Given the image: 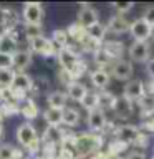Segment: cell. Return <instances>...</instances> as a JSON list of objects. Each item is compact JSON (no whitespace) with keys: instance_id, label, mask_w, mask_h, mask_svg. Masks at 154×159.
<instances>
[{"instance_id":"obj_1","label":"cell","mask_w":154,"mask_h":159,"mask_svg":"<svg viewBox=\"0 0 154 159\" xmlns=\"http://www.w3.org/2000/svg\"><path fill=\"white\" fill-rule=\"evenodd\" d=\"M17 141L28 149H33V146H37V131L30 123H23L17 128Z\"/></svg>"},{"instance_id":"obj_2","label":"cell","mask_w":154,"mask_h":159,"mask_svg":"<svg viewBox=\"0 0 154 159\" xmlns=\"http://www.w3.org/2000/svg\"><path fill=\"white\" fill-rule=\"evenodd\" d=\"M129 33H131V37L136 40V42H146V40L152 35V27L144 18H138L131 23Z\"/></svg>"},{"instance_id":"obj_3","label":"cell","mask_w":154,"mask_h":159,"mask_svg":"<svg viewBox=\"0 0 154 159\" xmlns=\"http://www.w3.org/2000/svg\"><path fill=\"white\" fill-rule=\"evenodd\" d=\"M23 20L27 25H40L43 20V7L37 2H27L23 7Z\"/></svg>"},{"instance_id":"obj_4","label":"cell","mask_w":154,"mask_h":159,"mask_svg":"<svg viewBox=\"0 0 154 159\" xmlns=\"http://www.w3.org/2000/svg\"><path fill=\"white\" fill-rule=\"evenodd\" d=\"M149 43L147 42H134L131 47H129V57H131L134 61H149Z\"/></svg>"},{"instance_id":"obj_5","label":"cell","mask_w":154,"mask_h":159,"mask_svg":"<svg viewBox=\"0 0 154 159\" xmlns=\"http://www.w3.org/2000/svg\"><path fill=\"white\" fill-rule=\"evenodd\" d=\"M111 73L116 80L126 81V80H129L133 75V65H131V61H128V60H118V61L113 63Z\"/></svg>"},{"instance_id":"obj_6","label":"cell","mask_w":154,"mask_h":159,"mask_svg":"<svg viewBox=\"0 0 154 159\" xmlns=\"http://www.w3.org/2000/svg\"><path fill=\"white\" fill-rule=\"evenodd\" d=\"M116 138L121 143L129 144V143L138 141L141 138V134H139V129L136 126H133V124H123V126H119L116 129Z\"/></svg>"},{"instance_id":"obj_7","label":"cell","mask_w":154,"mask_h":159,"mask_svg":"<svg viewBox=\"0 0 154 159\" xmlns=\"http://www.w3.org/2000/svg\"><path fill=\"white\" fill-rule=\"evenodd\" d=\"M78 23L84 28L98 23V12L89 5H81V8L78 10Z\"/></svg>"},{"instance_id":"obj_8","label":"cell","mask_w":154,"mask_h":159,"mask_svg":"<svg viewBox=\"0 0 154 159\" xmlns=\"http://www.w3.org/2000/svg\"><path fill=\"white\" fill-rule=\"evenodd\" d=\"M53 42L52 40H48V38H45L43 35L42 37H38V38H35L30 42V47H32V50L35 53H40V55H53Z\"/></svg>"},{"instance_id":"obj_9","label":"cell","mask_w":154,"mask_h":159,"mask_svg":"<svg viewBox=\"0 0 154 159\" xmlns=\"http://www.w3.org/2000/svg\"><path fill=\"white\" fill-rule=\"evenodd\" d=\"M123 96H126L129 101H133V99H141L144 96V84L141 81H138V80L128 81L124 84V94Z\"/></svg>"},{"instance_id":"obj_10","label":"cell","mask_w":154,"mask_h":159,"mask_svg":"<svg viewBox=\"0 0 154 159\" xmlns=\"http://www.w3.org/2000/svg\"><path fill=\"white\" fill-rule=\"evenodd\" d=\"M12 88L15 89V91L25 94L27 91H30V89H33V80L30 78L27 73H17L15 75Z\"/></svg>"},{"instance_id":"obj_11","label":"cell","mask_w":154,"mask_h":159,"mask_svg":"<svg viewBox=\"0 0 154 159\" xmlns=\"http://www.w3.org/2000/svg\"><path fill=\"white\" fill-rule=\"evenodd\" d=\"M58 60H60L61 66L66 70V71H71V68L76 65V61L79 58L76 57V53L71 52V50L66 47V48H63V50H60V52H58Z\"/></svg>"},{"instance_id":"obj_12","label":"cell","mask_w":154,"mask_h":159,"mask_svg":"<svg viewBox=\"0 0 154 159\" xmlns=\"http://www.w3.org/2000/svg\"><path fill=\"white\" fill-rule=\"evenodd\" d=\"M129 27H131V23H128V20L123 17V15H113L111 18H109L108 22V28L111 30L113 33H126Z\"/></svg>"},{"instance_id":"obj_13","label":"cell","mask_w":154,"mask_h":159,"mask_svg":"<svg viewBox=\"0 0 154 159\" xmlns=\"http://www.w3.org/2000/svg\"><path fill=\"white\" fill-rule=\"evenodd\" d=\"M86 93H88L86 86H84L83 83H79V81H73L66 88V96L70 99H73V101H78V103L83 101V98L86 96Z\"/></svg>"},{"instance_id":"obj_14","label":"cell","mask_w":154,"mask_h":159,"mask_svg":"<svg viewBox=\"0 0 154 159\" xmlns=\"http://www.w3.org/2000/svg\"><path fill=\"white\" fill-rule=\"evenodd\" d=\"M12 60H13V66L17 70H25L32 63V53L27 52V50H17L12 55Z\"/></svg>"},{"instance_id":"obj_15","label":"cell","mask_w":154,"mask_h":159,"mask_svg":"<svg viewBox=\"0 0 154 159\" xmlns=\"http://www.w3.org/2000/svg\"><path fill=\"white\" fill-rule=\"evenodd\" d=\"M88 124L91 129H101L106 124V118H104V111L101 108H96L93 111H88Z\"/></svg>"},{"instance_id":"obj_16","label":"cell","mask_w":154,"mask_h":159,"mask_svg":"<svg viewBox=\"0 0 154 159\" xmlns=\"http://www.w3.org/2000/svg\"><path fill=\"white\" fill-rule=\"evenodd\" d=\"M131 109H133V104L131 101L126 98V96H119L116 98V103L113 106V111L118 114L119 118H128L131 114Z\"/></svg>"},{"instance_id":"obj_17","label":"cell","mask_w":154,"mask_h":159,"mask_svg":"<svg viewBox=\"0 0 154 159\" xmlns=\"http://www.w3.org/2000/svg\"><path fill=\"white\" fill-rule=\"evenodd\" d=\"M89 80H91V83L96 88L103 89V88H106L108 83H109V73L106 71V70H103V68H98V70H94V71H91Z\"/></svg>"},{"instance_id":"obj_18","label":"cell","mask_w":154,"mask_h":159,"mask_svg":"<svg viewBox=\"0 0 154 159\" xmlns=\"http://www.w3.org/2000/svg\"><path fill=\"white\" fill-rule=\"evenodd\" d=\"M66 93L63 91H52L47 96L48 106L50 108H57V109H65L66 108Z\"/></svg>"},{"instance_id":"obj_19","label":"cell","mask_w":154,"mask_h":159,"mask_svg":"<svg viewBox=\"0 0 154 159\" xmlns=\"http://www.w3.org/2000/svg\"><path fill=\"white\" fill-rule=\"evenodd\" d=\"M45 121L48 123V126L52 128H58L63 123V109H57V108H48L45 111Z\"/></svg>"},{"instance_id":"obj_20","label":"cell","mask_w":154,"mask_h":159,"mask_svg":"<svg viewBox=\"0 0 154 159\" xmlns=\"http://www.w3.org/2000/svg\"><path fill=\"white\" fill-rule=\"evenodd\" d=\"M104 33H106V27H104L101 22H98V23H94V25L86 28L88 40H91V42H94V43L101 42V40L104 38Z\"/></svg>"},{"instance_id":"obj_21","label":"cell","mask_w":154,"mask_h":159,"mask_svg":"<svg viewBox=\"0 0 154 159\" xmlns=\"http://www.w3.org/2000/svg\"><path fill=\"white\" fill-rule=\"evenodd\" d=\"M20 113H22V116L25 119L37 118L38 108H37V104H35V101L32 98H27V99H23V101H22V104H20Z\"/></svg>"},{"instance_id":"obj_22","label":"cell","mask_w":154,"mask_h":159,"mask_svg":"<svg viewBox=\"0 0 154 159\" xmlns=\"http://www.w3.org/2000/svg\"><path fill=\"white\" fill-rule=\"evenodd\" d=\"M15 52H17V40H15L12 35H8V37L0 40V53L12 57Z\"/></svg>"},{"instance_id":"obj_23","label":"cell","mask_w":154,"mask_h":159,"mask_svg":"<svg viewBox=\"0 0 154 159\" xmlns=\"http://www.w3.org/2000/svg\"><path fill=\"white\" fill-rule=\"evenodd\" d=\"M15 75L17 73L12 68H0V88H12Z\"/></svg>"},{"instance_id":"obj_24","label":"cell","mask_w":154,"mask_h":159,"mask_svg":"<svg viewBox=\"0 0 154 159\" xmlns=\"http://www.w3.org/2000/svg\"><path fill=\"white\" fill-rule=\"evenodd\" d=\"M79 123V113L75 108H65L63 109V124L66 126H76Z\"/></svg>"},{"instance_id":"obj_25","label":"cell","mask_w":154,"mask_h":159,"mask_svg":"<svg viewBox=\"0 0 154 159\" xmlns=\"http://www.w3.org/2000/svg\"><path fill=\"white\" fill-rule=\"evenodd\" d=\"M66 32H68L70 37H73L78 43H81V42H83V38H88V35H86V28L81 27L79 23H71V25L68 27Z\"/></svg>"},{"instance_id":"obj_26","label":"cell","mask_w":154,"mask_h":159,"mask_svg":"<svg viewBox=\"0 0 154 159\" xmlns=\"http://www.w3.org/2000/svg\"><path fill=\"white\" fill-rule=\"evenodd\" d=\"M81 104L88 109V111H93V109L99 108V94L94 93V91H88L86 96L83 98Z\"/></svg>"},{"instance_id":"obj_27","label":"cell","mask_w":154,"mask_h":159,"mask_svg":"<svg viewBox=\"0 0 154 159\" xmlns=\"http://www.w3.org/2000/svg\"><path fill=\"white\" fill-rule=\"evenodd\" d=\"M103 52L106 53L109 58H116L123 53V43L121 42H106Z\"/></svg>"},{"instance_id":"obj_28","label":"cell","mask_w":154,"mask_h":159,"mask_svg":"<svg viewBox=\"0 0 154 159\" xmlns=\"http://www.w3.org/2000/svg\"><path fill=\"white\" fill-rule=\"evenodd\" d=\"M2 22L12 30L15 27V23L18 22V13L13 8H3L2 10Z\"/></svg>"},{"instance_id":"obj_29","label":"cell","mask_w":154,"mask_h":159,"mask_svg":"<svg viewBox=\"0 0 154 159\" xmlns=\"http://www.w3.org/2000/svg\"><path fill=\"white\" fill-rule=\"evenodd\" d=\"M68 32L66 30H61V28H58V30H55L53 32V37H52V42L55 45H58L60 50H63V48H66V43H68Z\"/></svg>"},{"instance_id":"obj_30","label":"cell","mask_w":154,"mask_h":159,"mask_svg":"<svg viewBox=\"0 0 154 159\" xmlns=\"http://www.w3.org/2000/svg\"><path fill=\"white\" fill-rule=\"evenodd\" d=\"M114 103H116V96H113L111 93H99V108L101 109H113Z\"/></svg>"},{"instance_id":"obj_31","label":"cell","mask_w":154,"mask_h":159,"mask_svg":"<svg viewBox=\"0 0 154 159\" xmlns=\"http://www.w3.org/2000/svg\"><path fill=\"white\" fill-rule=\"evenodd\" d=\"M139 104H141V109H143L144 114L154 113V94H144V96L139 99Z\"/></svg>"},{"instance_id":"obj_32","label":"cell","mask_w":154,"mask_h":159,"mask_svg":"<svg viewBox=\"0 0 154 159\" xmlns=\"http://www.w3.org/2000/svg\"><path fill=\"white\" fill-rule=\"evenodd\" d=\"M25 37L28 38V42L42 37V27L40 25H25Z\"/></svg>"},{"instance_id":"obj_33","label":"cell","mask_w":154,"mask_h":159,"mask_svg":"<svg viewBox=\"0 0 154 159\" xmlns=\"http://www.w3.org/2000/svg\"><path fill=\"white\" fill-rule=\"evenodd\" d=\"M17 151L10 144H0V159H15Z\"/></svg>"},{"instance_id":"obj_34","label":"cell","mask_w":154,"mask_h":159,"mask_svg":"<svg viewBox=\"0 0 154 159\" xmlns=\"http://www.w3.org/2000/svg\"><path fill=\"white\" fill-rule=\"evenodd\" d=\"M133 5L131 2H114L113 3V8H114V12H116L118 15H124V13H128L129 10L133 8Z\"/></svg>"},{"instance_id":"obj_35","label":"cell","mask_w":154,"mask_h":159,"mask_svg":"<svg viewBox=\"0 0 154 159\" xmlns=\"http://www.w3.org/2000/svg\"><path fill=\"white\" fill-rule=\"evenodd\" d=\"M143 18L146 20V22H147V23L154 28V5H152V7H147L146 10H144Z\"/></svg>"},{"instance_id":"obj_36","label":"cell","mask_w":154,"mask_h":159,"mask_svg":"<svg viewBox=\"0 0 154 159\" xmlns=\"http://www.w3.org/2000/svg\"><path fill=\"white\" fill-rule=\"evenodd\" d=\"M13 66V60L10 55L0 53V68H12Z\"/></svg>"},{"instance_id":"obj_37","label":"cell","mask_w":154,"mask_h":159,"mask_svg":"<svg viewBox=\"0 0 154 159\" xmlns=\"http://www.w3.org/2000/svg\"><path fill=\"white\" fill-rule=\"evenodd\" d=\"M8 35H10V28L2 22V20H0V40L5 38V37H8Z\"/></svg>"},{"instance_id":"obj_38","label":"cell","mask_w":154,"mask_h":159,"mask_svg":"<svg viewBox=\"0 0 154 159\" xmlns=\"http://www.w3.org/2000/svg\"><path fill=\"white\" fill-rule=\"evenodd\" d=\"M146 70H147V73L154 78V58H149V61L146 63Z\"/></svg>"},{"instance_id":"obj_39","label":"cell","mask_w":154,"mask_h":159,"mask_svg":"<svg viewBox=\"0 0 154 159\" xmlns=\"http://www.w3.org/2000/svg\"><path fill=\"white\" fill-rule=\"evenodd\" d=\"M126 159H146V156H144L143 152H138V151H136V152H131Z\"/></svg>"},{"instance_id":"obj_40","label":"cell","mask_w":154,"mask_h":159,"mask_svg":"<svg viewBox=\"0 0 154 159\" xmlns=\"http://www.w3.org/2000/svg\"><path fill=\"white\" fill-rule=\"evenodd\" d=\"M2 136H3V126L0 124V139H2Z\"/></svg>"},{"instance_id":"obj_41","label":"cell","mask_w":154,"mask_h":159,"mask_svg":"<svg viewBox=\"0 0 154 159\" xmlns=\"http://www.w3.org/2000/svg\"><path fill=\"white\" fill-rule=\"evenodd\" d=\"M0 111H2V108H0Z\"/></svg>"},{"instance_id":"obj_42","label":"cell","mask_w":154,"mask_h":159,"mask_svg":"<svg viewBox=\"0 0 154 159\" xmlns=\"http://www.w3.org/2000/svg\"><path fill=\"white\" fill-rule=\"evenodd\" d=\"M0 12H2V10H0Z\"/></svg>"}]
</instances>
